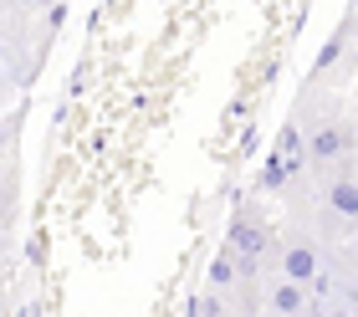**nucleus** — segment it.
I'll list each match as a JSON object with an SVG mask.
<instances>
[{
  "instance_id": "nucleus-1",
  "label": "nucleus",
  "mask_w": 358,
  "mask_h": 317,
  "mask_svg": "<svg viewBox=\"0 0 358 317\" xmlns=\"http://www.w3.org/2000/svg\"><path fill=\"white\" fill-rule=\"evenodd\" d=\"M353 113H358V87H353Z\"/></svg>"
}]
</instances>
